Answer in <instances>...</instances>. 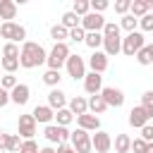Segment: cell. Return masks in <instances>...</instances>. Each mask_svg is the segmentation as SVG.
<instances>
[{
    "instance_id": "obj_4",
    "label": "cell",
    "mask_w": 153,
    "mask_h": 153,
    "mask_svg": "<svg viewBox=\"0 0 153 153\" xmlns=\"http://www.w3.org/2000/svg\"><path fill=\"white\" fill-rule=\"evenodd\" d=\"M143 45H146V38H143V33H141V31L127 33V36L122 38V53H124L127 57H136V53H139Z\"/></svg>"
},
{
    "instance_id": "obj_34",
    "label": "cell",
    "mask_w": 153,
    "mask_h": 153,
    "mask_svg": "<svg viewBox=\"0 0 153 153\" xmlns=\"http://www.w3.org/2000/svg\"><path fill=\"white\" fill-rule=\"evenodd\" d=\"M22 143L24 139L19 134H10V141H7V153H19L22 151Z\"/></svg>"
},
{
    "instance_id": "obj_1",
    "label": "cell",
    "mask_w": 153,
    "mask_h": 153,
    "mask_svg": "<svg viewBox=\"0 0 153 153\" xmlns=\"http://www.w3.org/2000/svg\"><path fill=\"white\" fill-rule=\"evenodd\" d=\"M48 62V53L41 43H33V41H24L22 43V53H19V65L24 69H33L38 65Z\"/></svg>"
},
{
    "instance_id": "obj_35",
    "label": "cell",
    "mask_w": 153,
    "mask_h": 153,
    "mask_svg": "<svg viewBox=\"0 0 153 153\" xmlns=\"http://www.w3.org/2000/svg\"><path fill=\"white\" fill-rule=\"evenodd\" d=\"M91 50H98L103 45V33H86V41H84Z\"/></svg>"
},
{
    "instance_id": "obj_11",
    "label": "cell",
    "mask_w": 153,
    "mask_h": 153,
    "mask_svg": "<svg viewBox=\"0 0 153 153\" xmlns=\"http://www.w3.org/2000/svg\"><path fill=\"white\" fill-rule=\"evenodd\" d=\"M91 143H93V151L96 153H110L112 148V136L103 129H98L96 134H91Z\"/></svg>"
},
{
    "instance_id": "obj_52",
    "label": "cell",
    "mask_w": 153,
    "mask_h": 153,
    "mask_svg": "<svg viewBox=\"0 0 153 153\" xmlns=\"http://www.w3.org/2000/svg\"><path fill=\"white\" fill-rule=\"evenodd\" d=\"M0 69H2V65H0Z\"/></svg>"
},
{
    "instance_id": "obj_3",
    "label": "cell",
    "mask_w": 153,
    "mask_h": 153,
    "mask_svg": "<svg viewBox=\"0 0 153 153\" xmlns=\"http://www.w3.org/2000/svg\"><path fill=\"white\" fill-rule=\"evenodd\" d=\"M0 36L7 38V43H17L19 45L26 38V29L22 24H17V22H2L0 24Z\"/></svg>"
},
{
    "instance_id": "obj_24",
    "label": "cell",
    "mask_w": 153,
    "mask_h": 153,
    "mask_svg": "<svg viewBox=\"0 0 153 153\" xmlns=\"http://www.w3.org/2000/svg\"><path fill=\"white\" fill-rule=\"evenodd\" d=\"M148 12H151L148 0H131V10H129V14H134L136 19H141V17H146Z\"/></svg>"
},
{
    "instance_id": "obj_51",
    "label": "cell",
    "mask_w": 153,
    "mask_h": 153,
    "mask_svg": "<svg viewBox=\"0 0 153 153\" xmlns=\"http://www.w3.org/2000/svg\"><path fill=\"white\" fill-rule=\"evenodd\" d=\"M148 50H151V57H153V43H148Z\"/></svg>"
},
{
    "instance_id": "obj_9",
    "label": "cell",
    "mask_w": 153,
    "mask_h": 153,
    "mask_svg": "<svg viewBox=\"0 0 153 153\" xmlns=\"http://www.w3.org/2000/svg\"><path fill=\"white\" fill-rule=\"evenodd\" d=\"M100 96L108 103V108H122L124 105V91L117 88V86H103Z\"/></svg>"
},
{
    "instance_id": "obj_41",
    "label": "cell",
    "mask_w": 153,
    "mask_h": 153,
    "mask_svg": "<svg viewBox=\"0 0 153 153\" xmlns=\"http://www.w3.org/2000/svg\"><path fill=\"white\" fill-rule=\"evenodd\" d=\"M19 153H41V148H38V143H36L33 139H29V141L22 143V151H19Z\"/></svg>"
},
{
    "instance_id": "obj_42",
    "label": "cell",
    "mask_w": 153,
    "mask_h": 153,
    "mask_svg": "<svg viewBox=\"0 0 153 153\" xmlns=\"http://www.w3.org/2000/svg\"><path fill=\"white\" fill-rule=\"evenodd\" d=\"M108 0H91V12H98V14H103L105 10H108Z\"/></svg>"
},
{
    "instance_id": "obj_6",
    "label": "cell",
    "mask_w": 153,
    "mask_h": 153,
    "mask_svg": "<svg viewBox=\"0 0 153 153\" xmlns=\"http://www.w3.org/2000/svg\"><path fill=\"white\" fill-rule=\"evenodd\" d=\"M81 29L86 33H103L105 29V17L98 12H88L86 17H81Z\"/></svg>"
},
{
    "instance_id": "obj_26",
    "label": "cell",
    "mask_w": 153,
    "mask_h": 153,
    "mask_svg": "<svg viewBox=\"0 0 153 153\" xmlns=\"http://www.w3.org/2000/svg\"><path fill=\"white\" fill-rule=\"evenodd\" d=\"M55 120H57V124H60V127H69L76 117H74V112H72L69 108H62V110H57V112H55Z\"/></svg>"
},
{
    "instance_id": "obj_16",
    "label": "cell",
    "mask_w": 153,
    "mask_h": 153,
    "mask_svg": "<svg viewBox=\"0 0 153 153\" xmlns=\"http://www.w3.org/2000/svg\"><path fill=\"white\" fill-rule=\"evenodd\" d=\"M148 115H146V110L141 108V105H136V108H131L129 110V124L134 127V129H143L146 124H148Z\"/></svg>"
},
{
    "instance_id": "obj_50",
    "label": "cell",
    "mask_w": 153,
    "mask_h": 153,
    "mask_svg": "<svg viewBox=\"0 0 153 153\" xmlns=\"http://www.w3.org/2000/svg\"><path fill=\"white\" fill-rule=\"evenodd\" d=\"M146 153H153V143H148V146H146Z\"/></svg>"
},
{
    "instance_id": "obj_27",
    "label": "cell",
    "mask_w": 153,
    "mask_h": 153,
    "mask_svg": "<svg viewBox=\"0 0 153 153\" xmlns=\"http://www.w3.org/2000/svg\"><path fill=\"white\" fill-rule=\"evenodd\" d=\"M60 24H62L65 29H69V31H72V29L81 26V17H76V14L69 10V12H65V14H62V22H60Z\"/></svg>"
},
{
    "instance_id": "obj_39",
    "label": "cell",
    "mask_w": 153,
    "mask_h": 153,
    "mask_svg": "<svg viewBox=\"0 0 153 153\" xmlns=\"http://www.w3.org/2000/svg\"><path fill=\"white\" fill-rule=\"evenodd\" d=\"M129 10H131V0H117L115 2V12L117 14L124 17V14H129Z\"/></svg>"
},
{
    "instance_id": "obj_2",
    "label": "cell",
    "mask_w": 153,
    "mask_h": 153,
    "mask_svg": "<svg viewBox=\"0 0 153 153\" xmlns=\"http://www.w3.org/2000/svg\"><path fill=\"white\" fill-rule=\"evenodd\" d=\"M69 55H72V50H69V45L67 43H55L53 45V50L48 53V69H57L60 72V67L62 65H67V60H69Z\"/></svg>"
},
{
    "instance_id": "obj_19",
    "label": "cell",
    "mask_w": 153,
    "mask_h": 153,
    "mask_svg": "<svg viewBox=\"0 0 153 153\" xmlns=\"http://www.w3.org/2000/svg\"><path fill=\"white\" fill-rule=\"evenodd\" d=\"M48 105L57 112V110H62V108H67L69 103H67V96L60 91V88H50V93H48Z\"/></svg>"
},
{
    "instance_id": "obj_43",
    "label": "cell",
    "mask_w": 153,
    "mask_h": 153,
    "mask_svg": "<svg viewBox=\"0 0 153 153\" xmlns=\"http://www.w3.org/2000/svg\"><path fill=\"white\" fill-rule=\"evenodd\" d=\"M103 36H120V24H115V22H105Z\"/></svg>"
},
{
    "instance_id": "obj_40",
    "label": "cell",
    "mask_w": 153,
    "mask_h": 153,
    "mask_svg": "<svg viewBox=\"0 0 153 153\" xmlns=\"http://www.w3.org/2000/svg\"><path fill=\"white\" fill-rule=\"evenodd\" d=\"M69 41H74V43H84V41H86V31H84L81 26L72 29V31H69Z\"/></svg>"
},
{
    "instance_id": "obj_38",
    "label": "cell",
    "mask_w": 153,
    "mask_h": 153,
    "mask_svg": "<svg viewBox=\"0 0 153 153\" xmlns=\"http://www.w3.org/2000/svg\"><path fill=\"white\" fill-rule=\"evenodd\" d=\"M139 29H141V33L143 31H153V12H148L146 17L139 19Z\"/></svg>"
},
{
    "instance_id": "obj_18",
    "label": "cell",
    "mask_w": 153,
    "mask_h": 153,
    "mask_svg": "<svg viewBox=\"0 0 153 153\" xmlns=\"http://www.w3.org/2000/svg\"><path fill=\"white\" fill-rule=\"evenodd\" d=\"M103 53H105L108 57L122 53V38H120V36H103Z\"/></svg>"
},
{
    "instance_id": "obj_12",
    "label": "cell",
    "mask_w": 153,
    "mask_h": 153,
    "mask_svg": "<svg viewBox=\"0 0 153 153\" xmlns=\"http://www.w3.org/2000/svg\"><path fill=\"white\" fill-rule=\"evenodd\" d=\"M84 88H86L88 96H98V93L103 91V76H100L98 72H88V74L84 76Z\"/></svg>"
},
{
    "instance_id": "obj_46",
    "label": "cell",
    "mask_w": 153,
    "mask_h": 153,
    "mask_svg": "<svg viewBox=\"0 0 153 153\" xmlns=\"http://www.w3.org/2000/svg\"><path fill=\"white\" fill-rule=\"evenodd\" d=\"M7 103H12V100H10V91H5V88H0V108H5Z\"/></svg>"
},
{
    "instance_id": "obj_21",
    "label": "cell",
    "mask_w": 153,
    "mask_h": 153,
    "mask_svg": "<svg viewBox=\"0 0 153 153\" xmlns=\"http://www.w3.org/2000/svg\"><path fill=\"white\" fill-rule=\"evenodd\" d=\"M17 17V2L14 0H0V19L12 22Z\"/></svg>"
},
{
    "instance_id": "obj_30",
    "label": "cell",
    "mask_w": 153,
    "mask_h": 153,
    "mask_svg": "<svg viewBox=\"0 0 153 153\" xmlns=\"http://www.w3.org/2000/svg\"><path fill=\"white\" fill-rule=\"evenodd\" d=\"M72 12H74L76 17H86V14L91 12V0H74Z\"/></svg>"
},
{
    "instance_id": "obj_45",
    "label": "cell",
    "mask_w": 153,
    "mask_h": 153,
    "mask_svg": "<svg viewBox=\"0 0 153 153\" xmlns=\"http://www.w3.org/2000/svg\"><path fill=\"white\" fill-rule=\"evenodd\" d=\"M141 139H143L146 143H153V124H146V127L141 129Z\"/></svg>"
},
{
    "instance_id": "obj_8",
    "label": "cell",
    "mask_w": 153,
    "mask_h": 153,
    "mask_svg": "<svg viewBox=\"0 0 153 153\" xmlns=\"http://www.w3.org/2000/svg\"><path fill=\"white\" fill-rule=\"evenodd\" d=\"M45 139L50 141V143H67L69 141V136H72V131L67 129V127H60V124H45Z\"/></svg>"
},
{
    "instance_id": "obj_25",
    "label": "cell",
    "mask_w": 153,
    "mask_h": 153,
    "mask_svg": "<svg viewBox=\"0 0 153 153\" xmlns=\"http://www.w3.org/2000/svg\"><path fill=\"white\" fill-rule=\"evenodd\" d=\"M50 38H53L55 43H67L69 29H65L62 24H53V26H50Z\"/></svg>"
},
{
    "instance_id": "obj_36",
    "label": "cell",
    "mask_w": 153,
    "mask_h": 153,
    "mask_svg": "<svg viewBox=\"0 0 153 153\" xmlns=\"http://www.w3.org/2000/svg\"><path fill=\"white\" fill-rule=\"evenodd\" d=\"M17 84H19V81H17L14 74H5V76H0V88H5V91H12Z\"/></svg>"
},
{
    "instance_id": "obj_37",
    "label": "cell",
    "mask_w": 153,
    "mask_h": 153,
    "mask_svg": "<svg viewBox=\"0 0 153 153\" xmlns=\"http://www.w3.org/2000/svg\"><path fill=\"white\" fill-rule=\"evenodd\" d=\"M19 53H22V48L17 43H5V48H2V57H19Z\"/></svg>"
},
{
    "instance_id": "obj_31",
    "label": "cell",
    "mask_w": 153,
    "mask_h": 153,
    "mask_svg": "<svg viewBox=\"0 0 153 153\" xmlns=\"http://www.w3.org/2000/svg\"><path fill=\"white\" fill-rule=\"evenodd\" d=\"M0 65L5 69V74H14L22 65H19V57H0Z\"/></svg>"
},
{
    "instance_id": "obj_10",
    "label": "cell",
    "mask_w": 153,
    "mask_h": 153,
    "mask_svg": "<svg viewBox=\"0 0 153 153\" xmlns=\"http://www.w3.org/2000/svg\"><path fill=\"white\" fill-rule=\"evenodd\" d=\"M17 134L24 139V141H29V139H33L36 136V120H33V115H19V122H17Z\"/></svg>"
},
{
    "instance_id": "obj_49",
    "label": "cell",
    "mask_w": 153,
    "mask_h": 153,
    "mask_svg": "<svg viewBox=\"0 0 153 153\" xmlns=\"http://www.w3.org/2000/svg\"><path fill=\"white\" fill-rule=\"evenodd\" d=\"M41 153H57V148H53V146H45V148H41Z\"/></svg>"
},
{
    "instance_id": "obj_32",
    "label": "cell",
    "mask_w": 153,
    "mask_h": 153,
    "mask_svg": "<svg viewBox=\"0 0 153 153\" xmlns=\"http://www.w3.org/2000/svg\"><path fill=\"white\" fill-rule=\"evenodd\" d=\"M141 108H143L146 115L153 120V91H143V93H141Z\"/></svg>"
},
{
    "instance_id": "obj_28",
    "label": "cell",
    "mask_w": 153,
    "mask_h": 153,
    "mask_svg": "<svg viewBox=\"0 0 153 153\" xmlns=\"http://www.w3.org/2000/svg\"><path fill=\"white\" fill-rule=\"evenodd\" d=\"M60 79H62V74L57 69H45V74H43V84L50 86V88H57L60 86Z\"/></svg>"
},
{
    "instance_id": "obj_7",
    "label": "cell",
    "mask_w": 153,
    "mask_h": 153,
    "mask_svg": "<svg viewBox=\"0 0 153 153\" xmlns=\"http://www.w3.org/2000/svg\"><path fill=\"white\" fill-rule=\"evenodd\" d=\"M67 74L76 81V79H84L86 76V62H84V57L79 55V53H72L69 55V60H67Z\"/></svg>"
},
{
    "instance_id": "obj_47",
    "label": "cell",
    "mask_w": 153,
    "mask_h": 153,
    "mask_svg": "<svg viewBox=\"0 0 153 153\" xmlns=\"http://www.w3.org/2000/svg\"><path fill=\"white\" fill-rule=\"evenodd\" d=\"M7 141H10V134L0 131V151H7Z\"/></svg>"
},
{
    "instance_id": "obj_13",
    "label": "cell",
    "mask_w": 153,
    "mask_h": 153,
    "mask_svg": "<svg viewBox=\"0 0 153 153\" xmlns=\"http://www.w3.org/2000/svg\"><path fill=\"white\" fill-rule=\"evenodd\" d=\"M31 115H33V120H36V124L41 122V124H50L53 120H55V110L45 103V105H36L33 110H31Z\"/></svg>"
},
{
    "instance_id": "obj_20",
    "label": "cell",
    "mask_w": 153,
    "mask_h": 153,
    "mask_svg": "<svg viewBox=\"0 0 153 153\" xmlns=\"http://www.w3.org/2000/svg\"><path fill=\"white\" fill-rule=\"evenodd\" d=\"M72 112H74V117H79V115H86L88 112V100L84 98V96H74L72 100H69V105H67Z\"/></svg>"
},
{
    "instance_id": "obj_48",
    "label": "cell",
    "mask_w": 153,
    "mask_h": 153,
    "mask_svg": "<svg viewBox=\"0 0 153 153\" xmlns=\"http://www.w3.org/2000/svg\"><path fill=\"white\" fill-rule=\"evenodd\" d=\"M57 153H76V151H74L69 143H60V146H57Z\"/></svg>"
},
{
    "instance_id": "obj_29",
    "label": "cell",
    "mask_w": 153,
    "mask_h": 153,
    "mask_svg": "<svg viewBox=\"0 0 153 153\" xmlns=\"http://www.w3.org/2000/svg\"><path fill=\"white\" fill-rule=\"evenodd\" d=\"M120 29H124L127 33H134V31L139 29V19H136L134 14H124L122 22H120Z\"/></svg>"
},
{
    "instance_id": "obj_33",
    "label": "cell",
    "mask_w": 153,
    "mask_h": 153,
    "mask_svg": "<svg viewBox=\"0 0 153 153\" xmlns=\"http://www.w3.org/2000/svg\"><path fill=\"white\" fill-rule=\"evenodd\" d=\"M136 62H139L141 67H148V65H153V57H151V50H148V45H143V48L136 53Z\"/></svg>"
},
{
    "instance_id": "obj_15",
    "label": "cell",
    "mask_w": 153,
    "mask_h": 153,
    "mask_svg": "<svg viewBox=\"0 0 153 153\" xmlns=\"http://www.w3.org/2000/svg\"><path fill=\"white\" fill-rule=\"evenodd\" d=\"M29 96H31V88L26 84H17L12 91H10V100L14 105H26L29 103Z\"/></svg>"
},
{
    "instance_id": "obj_14",
    "label": "cell",
    "mask_w": 153,
    "mask_h": 153,
    "mask_svg": "<svg viewBox=\"0 0 153 153\" xmlns=\"http://www.w3.org/2000/svg\"><path fill=\"white\" fill-rule=\"evenodd\" d=\"M88 67H91V72L103 74V72L108 69V55H105L103 50H93L91 57H88Z\"/></svg>"
},
{
    "instance_id": "obj_17",
    "label": "cell",
    "mask_w": 153,
    "mask_h": 153,
    "mask_svg": "<svg viewBox=\"0 0 153 153\" xmlns=\"http://www.w3.org/2000/svg\"><path fill=\"white\" fill-rule=\"evenodd\" d=\"M76 124H79V129H86V131H93V134H96V131L100 129V117L86 112V115H79V117H76Z\"/></svg>"
},
{
    "instance_id": "obj_5",
    "label": "cell",
    "mask_w": 153,
    "mask_h": 153,
    "mask_svg": "<svg viewBox=\"0 0 153 153\" xmlns=\"http://www.w3.org/2000/svg\"><path fill=\"white\" fill-rule=\"evenodd\" d=\"M69 146H72L76 153H91V151H93L91 134H88L86 129H76V131H72V136H69Z\"/></svg>"
},
{
    "instance_id": "obj_44",
    "label": "cell",
    "mask_w": 153,
    "mask_h": 153,
    "mask_svg": "<svg viewBox=\"0 0 153 153\" xmlns=\"http://www.w3.org/2000/svg\"><path fill=\"white\" fill-rule=\"evenodd\" d=\"M146 146H148V143H146L141 136H139V139H131V151H134V153H146Z\"/></svg>"
},
{
    "instance_id": "obj_22",
    "label": "cell",
    "mask_w": 153,
    "mask_h": 153,
    "mask_svg": "<svg viewBox=\"0 0 153 153\" xmlns=\"http://www.w3.org/2000/svg\"><path fill=\"white\" fill-rule=\"evenodd\" d=\"M105 110H108V103L103 100V96H100V93L88 98V112H91V115H103Z\"/></svg>"
},
{
    "instance_id": "obj_23",
    "label": "cell",
    "mask_w": 153,
    "mask_h": 153,
    "mask_svg": "<svg viewBox=\"0 0 153 153\" xmlns=\"http://www.w3.org/2000/svg\"><path fill=\"white\" fill-rule=\"evenodd\" d=\"M112 146H115V153H131V139L127 134H117Z\"/></svg>"
}]
</instances>
